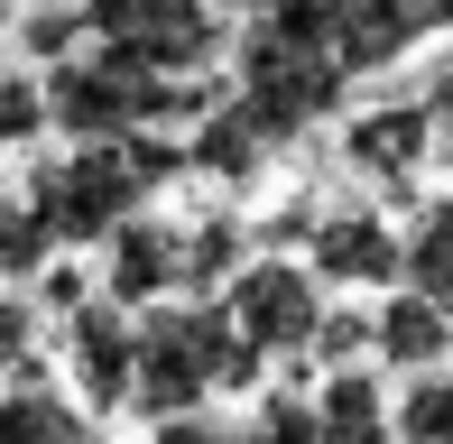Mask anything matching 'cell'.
<instances>
[{
	"mask_svg": "<svg viewBox=\"0 0 453 444\" xmlns=\"http://www.w3.org/2000/svg\"><path fill=\"white\" fill-rule=\"evenodd\" d=\"M380 361L388 371H444L453 361V306L444 296H417V287H388L380 296Z\"/></svg>",
	"mask_w": 453,
	"mask_h": 444,
	"instance_id": "cell-12",
	"label": "cell"
},
{
	"mask_svg": "<svg viewBox=\"0 0 453 444\" xmlns=\"http://www.w3.org/2000/svg\"><path fill=\"white\" fill-rule=\"evenodd\" d=\"M213 10H259V0H213Z\"/></svg>",
	"mask_w": 453,
	"mask_h": 444,
	"instance_id": "cell-28",
	"label": "cell"
},
{
	"mask_svg": "<svg viewBox=\"0 0 453 444\" xmlns=\"http://www.w3.org/2000/svg\"><path fill=\"white\" fill-rule=\"evenodd\" d=\"M435 149H444V120L426 111V93H407V103H361L342 120V176H361L370 195H407Z\"/></svg>",
	"mask_w": 453,
	"mask_h": 444,
	"instance_id": "cell-6",
	"label": "cell"
},
{
	"mask_svg": "<svg viewBox=\"0 0 453 444\" xmlns=\"http://www.w3.org/2000/svg\"><path fill=\"white\" fill-rule=\"evenodd\" d=\"M407 287L453 306V195H426L407 213Z\"/></svg>",
	"mask_w": 453,
	"mask_h": 444,
	"instance_id": "cell-16",
	"label": "cell"
},
{
	"mask_svg": "<svg viewBox=\"0 0 453 444\" xmlns=\"http://www.w3.org/2000/svg\"><path fill=\"white\" fill-rule=\"evenodd\" d=\"M324 287H361V296H388L407 287V222H388L380 204H324L315 241H305Z\"/></svg>",
	"mask_w": 453,
	"mask_h": 444,
	"instance_id": "cell-7",
	"label": "cell"
},
{
	"mask_svg": "<svg viewBox=\"0 0 453 444\" xmlns=\"http://www.w3.org/2000/svg\"><path fill=\"white\" fill-rule=\"evenodd\" d=\"M84 47H93V19H84V0H65V10H28V19H19V56H28L37 74L74 65Z\"/></svg>",
	"mask_w": 453,
	"mask_h": 444,
	"instance_id": "cell-19",
	"label": "cell"
},
{
	"mask_svg": "<svg viewBox=\"0 0 453 444\" xmlns=\"http://www.w3.org/2000/svg\"><path fill=\"white\" fill-rule=\"evenodd\" d=\"M28 10H65V0H28Z\"/></svg>",
	"mask_w": 453,
	"mask_h": 444,
	"instance_id": "cell-29",
	"label": "cell"
},
{
	"mask_svg": "<svg viewBox=\"0 0 453 444\" xmlns=\"http://www.w3.org/2000/svg\"><path fill=\"white\" fill-rule=\"evenodd\" d=\"M241 444H324L315 389H259V408H250V426H241Z\"/></svg>",
	"mask_w": 453,
	"mask_h": 444,
	"instance_id": "cell-20",
	"label": "cell"
},
{
	"mask_svg": "<svg viewBox=\"0 0 453 444\" xmlns=\"http://www.w3.org/2000/svg\"><path fill=\"white\" fill-rule=\"evenodd\" d=\"M426 111L444 120V167H453V37H444L435 65H426Z\"/></svg>",
	"mask_w": 453,
	"mask_h": 444,
	"instance_id": "cell-27",
	"label": "cell"
},
{
	"mask_svg": "<svg viewBox=\"0 0 453 444\" xmlns=\"http://www.w3.org/2000/svg\"><path fill=\"white\" fill-rule=\"evenodd\" d=\"M370 10V0H259L250 28L259 37H287V47H342V28Z\"/></svg>",
	"mask_w": 453,
	"mask_h": 444,
	"instance_id": "cell-17",
	"label": "cell"
},
{
	"mask_svg": "<svg viewBox=\"0 0 453 444\" xmlns=\"http://www.w3.org/2000/svg\"><path fill=\"white\" fill-rule=\"evenodd\" d=\"M315 408H324V444H398V398L361 371H324L315 379Z\"/></svg>",
	"mask_w": 453,
	"mask_h": 444,
	"instance_id": "cell-14",
	"label": "cell"
},
{
	"mask_svg": "<svg viewBox=\"0 0 453 444\" xmlns=\"http://www.w3.org/2000/svg\"><path fill=\"white\" fill-rule=\"evenodd\" d=\"M56 130V103H47V74L10 65L0 74V149H37V139Z\"/></svg>",
	"mask_w": 453,
	"mask_h": 444,
	"instance_id": "cell-21",
	"label": "cell"
},
{
	"mask_svg": "<svg viewBox=\"0 0 453 444\" xmlns=\"http://www.w3.org/2000/svg\"><path fill=\"white\" fill-rule=\"evenodd\" d=\"M398 444H453V371H417L398 389Z\"/></svg>",
	"mask_w": 453,
	"mask_h": 444,
	"instance_id": "cell-22",
	"label": "cell"
},
{
	"mask_svg": "<svg viewBox=\"0 0 453 444\" xmlns=\"http://www.w3.org/2000/svg\"><path fill=\"white\" fill-rule=\"evenodd\" d=\"M426 37H453V0H370V10L342 28V74H388V65H407V56L426 47Z\"/></svg>",
	"mask_w": 453,
	"mask_h": 444,
	"instance_id": "cell-10",
	"label": "cell"
},
{
	"mask_svg": "<svg viewBox=\"0 0 453 444\" xmlns=\"http://www.w3.org/2000/svg\"><path fill=\"white\" fill-rule=\"evenodd\" d=\"M342 93H352V74H342V56H334V47H287V37L241 28L232 103H241V120H250L269 149H296V139H315L324 120L342 111Z\"/></svg>",
	"mask_w": 453,
	"mask_h": 444,
	"instance_id": "cell-3",
	"label": "cell"
},
{
	"mask_svg": "<svg viewBox=\"0 0 453 444\" xmlns=\"http://www.w3.org/2000/svg\"><path fill=\"white\" fill-rule=\"evenodd\" d=\"M65 371H74V398L93 417H130V389H139V306L120 296H93V306L65 315Z\"/></svg>",
	"mask_w": 453,
	"mask_h": 444,
	"instance_id": "cell-8",
	"label": "cell"
},
{
	"mask_svg": "<svg viewBox=\"0 0 453 444\" xmlns=\"http://www.w3.org/2000/svg\"><path fill=\"white\" fill-rule=\"evenodd\" d=\"M259 259V232L241 213H203V222H185V296H222L241 269Z\"/></svg>",
	"mask_w": 453,
	"mask_h": 444,
	"instance_id": "cell-15",
	"label": "cell"
},
{
	"mask_svg": "<svg viewBox=\"0 0 453 444\" xmlns=\"http://www.w3.org/2000/svg\"><path fill=\"white\" fill-rule=\"evenodd\" d=\"M176 176H195V157H185V139H167V130H139V139H65L56 157H37L28 204L47 213V232L65 241V250H102V241H111L120 222H139L149 195L176 186Z\"/></svg>",
	"mask_w": 453,
	"mask_h": 444,
	"instance_id": "cell-1",
	"label": "cell"
},
{
	"mask_svg": "<svg viewBox=\"0 0 453 444\" xmlns=\"http://www.w3.org/2000/svg\"><path fill=\"white\" fill-rule=\"evenodd\" d=\"M185 157H195V176H203V186H259L278 149L250 130V120H241V103H232V93H222V103L203 111L195 130H185Z\"/></svg>",
	"mask_w": 453,
	"mask_h": 444,
	"instance_id": "cell-13",
	"label": "cell"
},
{
	"mask_svg": "<svg viewBox=\"0 0 453 444\" xmlns=\"http://www.w3.org/2000/svg\"><path fill=\"white\" fill-rule=\"evenodd\" d=\"M65 250V241L47 232V213L28 204V195H0V287H37V269Z\"/></svg>",
	"mask_w": 453,
	"mask_h": 444,
	"instance_id": "cell-18",
	"label": "cell"
},
{
	"mask_svg": "<svg viewBox=\"0 0 453 444\" xmlns=\"http://www.w3.org/2000/svg\"><path fill=\"white\" fill-rule=\"evenodd\" d=\"M324 278H315V259H296V250H259L250 269L222 287V306H232V325L241 342H250V361L269 371V361H305L315 352V333H324Z\"/></svg>",
	"mask_w": 453,
	"mask_h": 444,
	"instance_id": "cell-5",
	"label": "cell"
},
{
	"mask_svg": "<svg viewBox=\"0 0 453 444\" xmlns=\"http://www.w3.org/2000/svg\"><path fill=\"white\" fill-rule=\"evenodd\" d=\"M28 296H37V306H47V315H74V306H93V296H102V278H84V269H74V259H47Z\"/></svg>",
	"mask_w": 453,
	"mask_h": 444,
	"instance_id": "cell-25",
	"label": "cell"
},
{
	"mask_svg": "<svg viewBox=\"0 0 453 444\" xmlns=\"http://www.w3.org/2000/svg\"><path fill=\"white\" fill-rule=\"evenodd\" d=\"M259 379L250 342H241L222 296H167V306H139V389L130 417H203L222 389Z\"/></svg>",
	"mask_w": 453,
	"mask_h": 444,
	"instance_id": "cell-2",
	"label": "cell"
},
{
	"mask_svg": "<svg viewBox=\"0 0 453 444\" xmlns=\"http://www.w3.org/2000/svg\"><path fill=\"white\" fill-rule=\"evenodd\" d=\"M102 296H120V306H167V296H185V222H120L111 241H102Z\"/></svg>",
	"mask_w": 453,
	"mask_h": 444,
	"instance_id": "cell-9",
	"label": "cell"
},
{
	"mask_svg": "<svg viewBox=\"0 0 453 444\" xmlns=\"http://www.w3.org/2000/svg\"><path fill=\"white\" fill-rule=\"evenodd\" d=\"M315 361H324V371H361V361H380V306H324Z\"/></svg>",
	"mask_w": 453,
	"mask_h": 444,
	"instance_id": "cell-23",
	"label": "cell"
},
{
	"mask_svg": "<svg viewBox=\"0 0 453 444\" xmlns=\"http://www.w3.org/2000/svg\"><path fill=\"white\" fill-rule=\"evenodd\" d=\"M149 444H241V435H232V426H213V408H203V417H157Z\"/></svg>",
	"mask_w": 453,
	"mask_h": 444,
	"instance_id": "cell-26",
	"label": "cell"
},
{
	"mask_svg": "<svg viewBox=\"0 0 453 444\" xmlns=\"http://www.w3.org/2000/svg\"><path fill=\"white\" fill-rule=\"evenodd\" d=\"M93 426H102V417H93L74 389L37 379V361L0 389V444H93Z\"/></svg>",
	"mask_w": 453,
	"mask_h": 444,
	"instance_id": "cell-11",
	"label": "cell"
},
{
	"mask_svg": "<svg viewBox=\"0 0 453 444\" xmlns=\"http://www.w3.org/2000/svg\"><path fill=\"white\" fill-rule=\"evenodd\" d=\"M84 19L102 56L149 65V74H213V56L232 47L213 0H84Z\"/></svg>",
	"mask_w": 453,
	"mask_h": 444,
	"instance_id": "cell-4",
	"label": "cell"
},
{
	"mask_svg": "<svg viewBox=\"0 0 453 444\" xmlns=\"http://www.w3.org/2000/svg\"><path fill=\"white\" fill-rule=\"evenodd\" d=\"M37 315L47 306H37L28 287H0V371H28L37 361Z\"/></svg>",
	"mask_w": 453,
	"mask_h": 444,
	"instance_id": "cell-24",
	"label": "cell"
}]
</instances>
